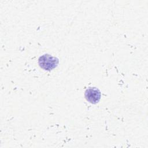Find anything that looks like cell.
Instances as JSON below:
<instances>
[{
  "label": "cell",
  "instance_id": "1",
  "mask_svg": "<svg viewBox=\"0 0 148 148\" xmlns=\"http://www.w3.org/2000/svg\"><path fill=\"white\" fill-rule=\"evenodd\" d=\"M58 64V59L49 54H44L39 58V64L45 70L50 71L55 68Z\"/></svg>",
  "mask_w": 148,
  "mask_h": 148
},
{
  "label": "cell",
  "instance_id": "2",
  "mask_svg": "<svg viewBox=\"0 0 148 148\" xmlns=\"http://www.w3.org/2000/svg\"><path fill=\"white\" fill-rule=\"evenodd\" d=\"M85 98L90 103L95 104L100 100L101 92L97 88L90 87L86 90Z\"/></svg>",
  "mask_w": 148,
  "mask_h": 148
}]
</instances>
